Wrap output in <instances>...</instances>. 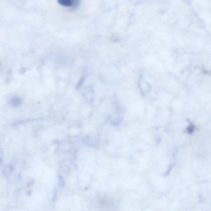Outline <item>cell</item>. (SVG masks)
<instances>
[{"label":"cell","instance_id":"cell-1","mask_svg":"<svg viewBox=\"0 0 211 211\" xmlns=\"http://www.w3.org/2000/svg\"><path fill=\"white\" fill-rule=\"evenodd\" d=\"M57 2L64 6L75 7L79 5L80 1L79 0H58Z\"/></svg>","mask_w":211,"mask_h":211},{"label":"cell","instance_id":"cell-2","mask_svg":"<svg viewBox=\"0 0 211 211\" xmlns=\"http://www.w3.org/2000/svg\"><path fill=\"white\" fill-rule=\"evenodd\" d=\"M22 103V99L20 97H12L9 102L10 105L13 107H19Z\"/></svg>","mask_w":211,"mask_h":211},{"label":"cell","instance_id":"cell-3","mask_svg":"<svg viewBox=\"0 0 211 211\" xmlns=\"http://www.w3.org/2000/svg\"><path fill=\"white\" fill-rule=\"evenodd\" d=\"M12 170V166L11 165H7L4 167L3 173L4 175L8 176L11 174Z\"/></svg>","mask_w":211,"mask_h":211},{"label":"cell","instance_id":"cell-4","mask_svg":"<svg viewBox=\"0 0 211 211\" xmlns=\"http://www.w3.org/2000/svg\"><path fill=\"white\" fill-rule=\"evenodd\" d=\"M59 185L60 187H62L64 185V181L62 176H59Z\"/></svg>","mask_w":211,"mask_h":211}]
</instances>
